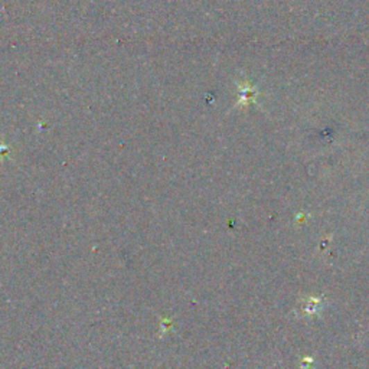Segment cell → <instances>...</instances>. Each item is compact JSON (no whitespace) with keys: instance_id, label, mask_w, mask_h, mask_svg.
<instances>
[{"instance_id":"cell-1","label":"cell","mask_w":369,"mask_h":369,"mask_svg":"<svg viewBox=\"0 0 369 369\" xmlns=\"http://www.w3.org/2000/svg\"><path fill=\"white\" fill-rule=\"evenodd\" d=\"M320 307H322V298L309 296L302 300V316L315 318L320 315Z\"/></svg>"},{"instance_id":"cell-2","label":"cell","mask_w":369,"mask_h":369,"mask_svg":"<svg viewBox=\"0 0 369 369\" xmlns=\"http://www.w3.org/2000/svg\"><path fill=\"white\" fill-rule=\"evenodd\" d=\"M9 155V147L3 143H0V159H5Z\"/></svg>"}]
</instances>
